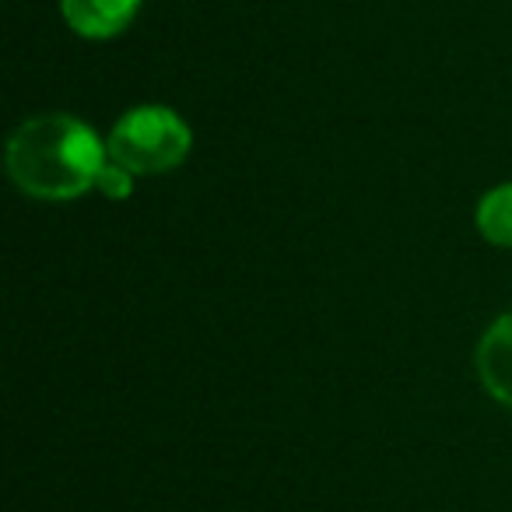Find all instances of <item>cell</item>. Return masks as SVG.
<instances>
[{
	"label": "cell",
	"mask_w": 512,
	"mask_h": 512,
	"mask_svg": "<svg viewBox=\"0 0 512 512\" xmlns=\"http://www.w3.org/2000/svg\"><path fill=\"white\" fill-rule=\"evenodd\" d=\"M141 11V0H60V15L85 39H113Z\"/></svg>",
	"instance_id": "cell-4"
},
{
	"label": "cell",
	"mask_w": 512,
	"mask_h": 512,
	"mask_svg": "<svg viewBox=\"0 0 512 512\" xmlns=\"http://www.w3.org/2000/svg\"><path fill=\"white\" fill-rule=\"evenodd\" d=\"M477 379L481 386L498 400L502 407L512 411V313L498 316L488 330H484L481 344H477Z\"/></svg>",
	"instance_id": "cell-3"
},
{
	"label": "cell",
	"mask_w": 512,
	"mask_h": 512,
	"mask_svg": "<svg viewBox=\"0 0 512 512\" xmlns=\"http://www.w3.org/2000/svg\"><path fill=\"white\" fill-rule=\"evenodd\" d=\"M477 232L491 242V246L512 249V183H498L477 204Z\"/></svg>",
	"instance_id": "cell-5"
},
{
	"label": "cell",
	"mask_w": 512,
	"mask_h": 512,
	"mask_svg": "<svg viewBox=\"0 0 512 512\" xmlns=\"http://www.w3.org/2000/svg\"><path fill=\"white\" fill-rule=\"evenodd\" d=\"M109 158L134 176H158L186 162L193 134L186 120L169 106H134L113 123L106 141Z\"/></svg>",
	"instance_id": "cell-2"
},
{
	"label": "cell",
	"mask_w": 512,
	"mask_h": 512,
	"mask_svg": "<svg viewBox=\"0 0 512 512\" xmlns=\"http://www.w3.org/2000/svg\"><path fill=\"white\" fill-rule=\"evenodd\" d=\"M130 190H134V172H127L123 165H116L113 158H109L106 172H102V179H99V193H106L109 200H127Z\"/></svg>",
	"instance_id": "cell-6"
},
{
	"label": "cell",
	"mask_w": 512,
	"mask_h": 512,
	"mask_svg": "<svg viewBox=\"0 0 512 512\" xmlns=\"http://www.w3.org/2000/svg\"><path fill=\"white\" fill-rule=\"evenodd\" d=\"M8 176L25 197L78 200L99 190L109 148L85 120L71 113H39L8 137Z\"/></svg>",
	"instance_id": "cell-1"
}]
</instances>
